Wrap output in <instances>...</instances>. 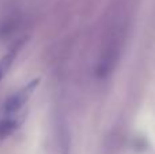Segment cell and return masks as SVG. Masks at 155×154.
<instances>
[{"label": "cell", "mask_w": 155, "mask_h": 154, "mask_svg": "<svg viewBox=\"0 0 155 154\" xmlns=\"http://www.w3.org/2000/svg\"><path fill=\"white\" fill-rule=\"evenodd\" d=\"M25 42H26V38H19V40H16L15 42L11 45V48L8 49V51L3 55L2 59H0V82L4 79V76L7 75L10 68L12 67L14 62H15L19 51L23 48Z\"/></svg>", "instance_id": "obj_2"}, {"label": "cell", "mask_w": 155, "mask_h": 154, "mask_svg": "<svg viewBox=\"0 0 155 154\" xmlns=\"http://www.w3.org/2000/svg\"><path fill=\"white\" fill-rule=\"evenodd\" d=\"M21 25V18L16 14H7L0 21V41H5L12 37Z\"/></svg>", "instance_id": "obj_3"}, {"label": "cell", "mask_w": 155, "mask_h": 154, "mask_svg": "<svg viewBox=\"0 0 155 154\" xmlns=\"http://www.w3.org/2000/svg\"><path fill=\"white\" fill-rule=\"evenodd\" d=\"M38 85H40V78L31 79L25 86L16 90L15 93L8 95L0 108V119L12 120V122H18L23 124L27 115L26 105L31 98V95L34 94V92L37 90Z\"/></svg>", "instance_id": "obj_1"}]
</instances>
